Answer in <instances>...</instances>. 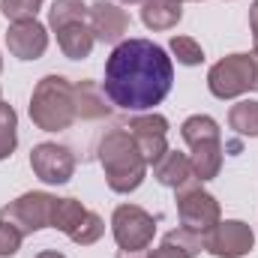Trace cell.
Instances as JSON below:
<instances>
[{
    "instance_id": "19",
    "label": "cell",
    "mask_w": 258,
    "mask_h": 258,
    "mask_svg": "<svg viewBox=\"0 0 258 258\" xmlns=\"http://www.w3.org/2000/svg\"><path fill=\"white\" fill-rule=\"evenodd\" d=\"M228 126L243 138H258V99H240L228 111Z\"/></svg>"
},
{
    "instance_id": "5",
    "label": "cell",
    "mask_w": 258,
    "mask_h": 258,
    "mask_svg": "<svg viewBox=\"0 0 258 258\" xmlns=\"http://www.w3.org/2000/svg\"><path fill=\"white\" fill-rule=\"evenodd\" d=\"M180 135L192 150L189 162H192L195 177L201 183L213 180L222 168V129H219V123L210 114H192L183 120Z\"/></svg>"
},
{
    "instance_id": "12",
    "label": "cell",
    "mask_w": 258,
    "mask_h": 258,
    "mask_svg": "<svg viewBox=\"0 0 258 258\" xmlns=\"http://www.w3.org/2000/svg\"><path fill=\"white\" fill-rule=\"evenodd\" d=\"M255 246V234L243 219H219L204 234V249L216 258H243Z\"/></svg>"
},
{
    "instance_id": "1",
    "label": "cell",
    "mask_w": 258,
    "mask_h": 258,
    "mask_svg": "<svg viewBox=\"0 0 258 258\" xmlns=\"http://www.w3.org/2000/svg\"><path fill=\"white\" fill-rule=\"evenodd\" d=\"M174 84V63L168 51L150 39H123L105 60L102 90L120 111H150Z\"/></svg>"
},
{
    "instance_id": "29",
    "label": "cell",
    "mask_w": 258,
    "mask_h": 258,
    "mask_svg": "<svg viewBox=\"0 0 258 258\" xmlns=\"http://www.w3.org/2000/svg\"><path fill=\"white\" fill-rule=\"evenodd\" d=\"M249 57H252V90H258V48L249 51Z\"/></svg>"
},
{
    "instance_id": "17",
    "label": "cell",
    "mask_w": 258,
    "mask_h": 258,
    "mask_svg": "<svg viewBox=\"0 0 258 258\" xmlns=\"http://www.w3.org/2000/svg\"><path fill=\"white\" fill-rule=\"evenodd\" d=\"M183 18V3L177 0H147L141 6V21L147 30H171Z\"/></svg>"
},
{
    "instance_id": "8",
    "label": "cell",
    "mask_w": 258,
    "mask_h": 258,
    "mask_svg": "<svg viewBox=\"0 0 258 258\" xmlns=\"http://www.w3.org/2000/svg\"><path fill=\"white\" fill-rule=\"evenodd\" d=\"M207 87L216 99H237L252 90V57L249 54H228L210 66Z\"/></svg>"
},
{
    "instance_id": "4",
    "label": "cell",
    "mask_w": 258,
    "mask_h": 258,
    "mask_svg": "<svg viewBox=\"0 0 258 258\" xmlns=\"http://www.w3.org/2000/svg\"><path fill=\"white\" fill-rule=\"evenodd\" d=\"M48 27L57 36V48L69 60L90 57L96 36L87 24V6L81 0H54L48 9Z\"/></svg>"
},
{
    "instance_id": "15",
    "label": "cell",
    "mask_w": 258,
    "mask_h": 258,
    "mask_svg": "<svg viewBox=\"0 0 258 258\" xmlns=\"http://www.w3.org/2000/svg\"><path fill=\"white\" fill-rule=\"evenodd\" d=\"M111 114V102L102 90V84L84 78L75 84V117L78 120H105Z\"/></svg>"
},
{
    "instance_id": "18",
    "label": "cell",
    "mask_w": 258,
    "mask_h": 258,
    "mask_svg": "<svg viewBox=\"0 0 258 258\" xmlns=\"http://www.w3.org/2000/svg\"><path fill=\"white\" fill-rule=\"evenodd\" d=\"M84 216H87V207L78 198H57L54 210H51V228H57V231H63L66 237H72Z\"/></svg>"
},
{
    "instance_id": "7",
    "label": "cell",
    "mask_w": 258,
    "mask_h": 258,
    "mask_svg": "<svg viewBox=\"0 0 258 258\" xmlns=\"http://www.w3.org/2000/svg\"><path fill=\"white\" fill-rule=\"evenodd\" d=\"M57 195L51 192H24L6 207H0V219L15 225L24 237L42 228H51V210H54Z\"/></svg>"
},
{
    "instance_id": "13",
    "label": "cell",
    "mask_w": 258,
    "mask_h": 258,
    "mask_svg": "<svg viewBox=\"0 0 258 258\" xmlns=\"http://www.w3.org/2000/svg\"><path fill=\"white\" fill-rule=\"evenodd\" d=\"M87 24L96 42H108V45H120L129 33V15L114 0H96L93 6H87Z\"/></svg>"
},
{
    "instance_id": "26",
    "label": "cell",
    "mask_w": 258,
    "mask_h": 258,
    "mask_svg": "<svg viewBox=\"0 0 258 258\" xmlns=\"http://www.w3.org/2000/svg\"><path fill=\"white\" fill-rule=\"evenodd\" d=\"M150 258H186V255H183L180 249H174L171 243H165V240H162V246H159V249H153Z\"/></svg>"
},
{
    "instance_id": "23",
    "label": "cell",
    "mask_w": 258,
    "mask_h": 258,
    "mask_svg": "<svg viewBox=\"0 0 258 258\" xmlns=\"http://www.w3.org/2000/svg\"><path fill=\"white\" fill-rule=\"evenodd\" d=\"M162 240H165V243H171L174 249H180L186 258L201 255V249H204V237H201V234H195V231H186V228H174V231H168Z\"/></svg>"
},
{
    "instance_id": "30",
    "label": "cell",
    "mask_w": 258,
    "mask_h": 258,
    "mask_svg": "<svg viewBox=\"0 0 258 258\" xmlns=\"http://www.w3.org/2000/svg\"><path fill=\"white\" fill-rule=\"evenodd\" d=\"M36 258H66V255H63V252H57V249H42Z\"/></svg>"
},
{
    "instance_id": "10",
    "label": "cell",
    "mask_w": 258,
    "mask_h": 258,
    "mask_svg": "<svg viewBox=\"0 0 258 258\" xmlns=\"http://www.w3.org/2000/svg\"><path fill=\"white\" fill-rule=\"evenodd\" d=\"M30 168L33 174L48 183V186H63L75 174V153L66 144H54V141H42L30 150Z\"/></svg>"
},
{
    "instance_id": "16",
    "label": "cell",
    "mask_w": 258,
    "mask_h": 258,
    "mask_svg": "<svg viewBox=\"0 0 258 258\" xmlns=\"http://www.w3.org/2000/svg\"><path fill=\"white\" fill-rule=\"evenodd\" d=\"M153 177H156V183H162V186H168V189H183V186H189L192 180H198L192 171V162H189V156L186 153H177V150H168L156 165H153Z\"/></svg>"
},
{
    "instance_id": "27",
    "label": "cell",
    "mask_w": 258,
    "mask_h": 258,
    "mask_svg": "<svg viewBox=\"0 0 258 258\" xmlns=\"http://www.w3.org/2000/svg\"><path fill=\"white\" fill-rule=\"evenodd\" d=\"M249 30H252V42L258 48V0H252V6H249Z\"/></svg>"
},
{
    "instance_id": "25",
    "label": "cell",
    "mask_w": 258,
    "mask_h": 258,
    "mask_svg": "<svg viewBox=\"0 0 258 258\" xmlns=\"http://www.w3.org/2000/svg\"><path fill=\"white\" fill-rule=\"evenodd\" d=\"M21 240H24V234H21L15 225H9V222L0 219V258L15 255V252L21 249Z\"/></svg>"
},
{
    "instance_id": "24",
    "label": "cell",
    "mask_w": 258,
    "mask_h": 258,
    "mask_svg": "<svg viewBox=\"0 0 258 258\" xmlns=\"http://www.w3.org/2000/svg\"><path fill=\"white\" fill-rule=\"evenodd\" d=\"M42 0H0V12L6 15V21H27V18H36Z\"/></svg>"
},
{
    "instance_id": "32",
    "label": "cell",
    "mask_w": 258,
    "mask_h": 258,
    "mask_svg": "<svg viewBox=\"0 0 258 258\" xmlns=\"http://www.w3.org/2000/svg\"><path fill=\"white\" fill-rule=\"evenodd\" d=\"M0 72H3V57H0Z\"/></svg>"
},
{
    "instance_id": "33",
    "label": "cell",
    "mask_w": 258,
    "mask_h": 258,
    "mask_svg": "<svg viewBox=\"0 0 258 258\" xmlns=\"http://www.w3.org/2000/svg\"><path fill=\"white\" fill-rule=\"evenodd\" d=\"M177 3H186V0H177ZM192 3H195V0H192Z\"/></svg>"
},
{
    "instance_id": "11",
    "label": "cell",
    "mask_w": 258,
    "mask_h": 258,
    "mask_svg": "<svg viewBox=\"0 0 258 258\" xmlns=\"http://www.w3.org/2000/svg\"><path fill=\"white\" fill-rule=\"evenodd\" d=\"M123 129L132 135V141L147 165H156L168 153V120L162 114H156V111L135 114V117H129V123Z\"/></svg>"
},
{
    "instance_id": "9",
    "label": "cell",
    "mask_w": 258,
    "mask_h": 258,
    "mask_svg": "<svg viewBox=\"0 0 258 258\" xmlns=\"http://www.w3.org/2000/svg\"><path fill=\"white\" fill-rule=\"evenodd\" d=\"M111 234L120 249H147L156 234V216L138 204H120L111 213Z\"/></svg>"
},
{
    "instance_id": "14",
    "label": "cell",
    "mask_w": 258,
    "mask_h": 258,
    "mask_svg": "<svg viewBox=\"0 0 258 258\" xmlns=\"http://www.w3.org/2000/svg\"><path fill=\"white\" fill-rule=\"evenodd\" d=\"M6 48L18 60H39L48 48V30L36 18L12 21L6 30Z\"/></svg>"
},
{
    "instance_id": "28",
    "label": "cell",
    "mask_w": 258,
    "mask_h": 258,
    "mask_svg": "<svg viewBox=\"0 0 258 258\" xmlns=\"http://www.w3.org/2000/svg\"><path fill=\"white\" fill-rule=\"evenodd\" d=\"M117 258H150V255H147V249H120Z\"/></svg>"
},
{
    "instance_id": "22",
    "label": "cell",
    "mask_w": 258,
    "mask_h": 258,
    "mask_svg": "<svg viewBox=\"0 0 258 258\" xmlns=\"http://www.w3.org/2000/svg\"><path fill=\"white\" fill-rule=\"evenodd\" d=\"M171 54L177 57V63L183 66H201L204 63V51H201V45L195 42L192 36H171Z\"/></svg>"
},
{
    "instance_id": "31",
    "label": "cell",
    "mask_w": 258,
    "mask_h": 258,
    "mask_svg": "<svg viewBox=\"0 0 258 258\" xmlns=\"http://www.w3.org/2000/svg\"><path fill=\"white\" fill-rule=\"evenodd\" d=\"M114 3H120V6H144L147 0H114Z\"/></svg>"
},
{
    "instance_id": "6",
    "label": "cell",
    "mask_w": 258,
    "mask_h": 258,
    "mask_svg": "<svg viewBox=\"0 0 258 258\" xmlns=\"http://www.w3.org/2000/svg\"><path fill=\"white\" fill-rule=\"evenodd\" d=\"M174 201H177L180 228L195 231V234H201V237H204V234L219 222V216H222L219 201L201 186V180H192L189 186L177 189V192H174Z\"/></svg>"
},
{
    "instance_id": "21",
    "label": "cell",
    "mask_w": 258,
    "mask_h": 258,
    "mask_svg": "<svg viewBox=\"0 0 258 258\" xmlns=\"http://www.w3.org/2000/svg\"><path fill=\"white\" fill-rule=\"evenodd\" d=\"M102 234H105V222H102V216L93 213V210H87V216L81 219V225L75 228V234H72L69 240L78 243V246H93Z\"/></svg>"
},
{
    "instance_id": "2",
    "label": "cell",
    "mask_w": 258,
    "mask_h": 258,
    "mask_svg": "<svg viewBox=\"0 0 258 258\" xmlns=\"http://www.w3.org/2000/svg\"><path fill=\"white\" fill-rule=\"evenodd\" d=\"M96 153H99V165H102V171H105V183H108L111 192L129 195L144 183V177H147V162H144V156L138 153L132 135H129L123 126L108 129V132L99 138Z\"/></svg>"
},
{
    "instance_id": "20",
    "label": "cell",
    "mask_w": 258,
    "mask_h": 258,
    "mask_svg": "<svg viewBox=\"0 0 258 258\" xmlns=\"http://www.w3.org/2000/svg\"><path fill=\"white\" fill-rule=\"evenodd\" d=\"M18 147V114L9 102L0 99V159H9Z\"/></svg>"
},
{
    "instance_id": "3",
    "label": "cell",
    "mask_w": 258,
    "mask_h": 258,
    "mask_svg": "<svg viewBox=\"0 0 258 258\" xmlns=\"http://www.w3.org/2000/svg\"><path fill=\"white\" fill-rule=\"evenodd\" d=\"M30 120L42 132H63L75 117V84L63 75H45L30 93Z\"/></svg>"
}]
</instances>
